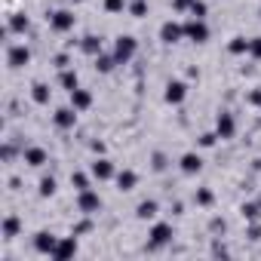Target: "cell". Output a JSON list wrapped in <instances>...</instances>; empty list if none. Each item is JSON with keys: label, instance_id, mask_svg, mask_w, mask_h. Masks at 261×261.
I'll list each match as a JSON object with an SVG mask.
<instances>
[{"label": "cell", "instance_id": "21", "mask_svg": "<svg viewBox=\"0 0 261 261\" xmlns=\"http://www.w3.org/2000/svg\"><path fill=\"white\" fill-rule=\"evenodd\" d=\"M59 83L68 89V92H74L77 86H80V80H77V71H62V77H59Z\"/></svg>", "mask_w": 261, "mask_h": 261}, {"label": "cell", "instance_id": "27", "mask_svg": "<svg viewBox=\"0 0 261 261\" xmlns=\"http://www.w3.org/2000/svg\"><path fill=\"white\" fill-rule=\"evenodd\" d=\"M129 13H133L136 19H142L148 13V4H145V0H133V4H129Z\"/></svg>", "mask_w": 261, "mask_h": 261}, {"label": "cell", "instance_id": "32", "mask_svg": "<svg viewBox=\"0 0 261 261\" xmlns=\"http://www.w3.org/2000/svg\"><path fill=\"white\" fill-rule=\"evenodd\" d=\"M215 139H218V133H206V136L200 139V145H203V148H212V145H215Z\"/></svg>", "mask_w": 261, "mask_h": 261}, {"label": "cell", "instance_id": "5", "mask_svg": "<svg viewBox=\"0 0 261 261\" xmlns=\"http://www.w3.org/2000/svg\"><path fill=\"white\" fill-rule=\"evenodd\" d=\"M215 133H218V139H233L237 123H233V117H230L227 111H221V114L215 117Z\"/></svg>", "mask_w": 261, "mask_h": 261}, {"label": "cell", "instance_id": "4", "mask_svg": "<svg viewBox=\"0 0 261 261\" xmlns=\"http://www.w3.org/2000/svg\"><path fill=\"white\" fill-rule=\"evenodd\" d=\"M77 206H80V212H86V215H95L98 209H101V197L95 194V191H80V197H77Z\"/></svg>", "mask_w": 261, "mask_h": 261}, {"label": "cell", "instance_id": "31", "mask_svg": "<svg viewBox=\"0 0 261 261\" xmlns=\"http://www.w3.org/2000/svg\"><path fill=\"white\" fill-rule=\"evenodd\" d=\"M249 53H252L255 59H261V37H252V40H249Z\"/></svg>", "mask_w": 261, "mask_h": 261}, {"label": "cell", "instance_id": "33", "mask_svg": "<svg viewBox=\"0 0 261 261\" xmlns=\"http://www.w3.org/2000/svg\"><path fill=\"white\" fill-rule=\"evenodd\" d=\"M243 215H246V218H255V215H258V206H255V203L243 206Z\"/></svg>", "mask_w": 261, "mask_h": 261}, {"label": "cell", "instance_id": "14", "mask_svg": "<svg viewBox=\"0 0 261 261\" xmlns=\"http://www.w3.org/2000/svg\"><path fill=\"white\" fill-rule=\"evenodd\" d=\"M114 175H117V172H114V163H111V160H105V157H101V160H95V163H92V178L108 181V178H114Z\"/></svg>", "mask_w": 261, "mask_h": 261}, {"label": "cell", "instance_id": "16", "mask_svg": "<svg viewBox=\"0 0 261 261\" xmlns=\"http://www.w3.org/2000/svg\"><path fill=\"white\" fill-rule=\"evenodd\" d=\"M89 105H92V92H86V89H80V86H77V89L71 92V108H77V111H86Z\"/></svg>", "mask_w": 261, "mask_h": 261}, {"label": "cell", "instance_id": "19", "mask_svg": "<svg viewBox=\"0 0 261 261\" xmlns=\"http://www.w3.org/2000/svg\"><path fill=\"white\" fill-rule=\"evenodd\" d=\"M25 163L28 166H43L46 163V151L43 148H28L25 151Z\"/></svg>", "mask_w": 261, "mask_h": 261}, {"label": "cell", "instance_id": "28", "mask_svg": "<svg viewBox=\"0 0 261 261\" xmlns=\"http://www.w3.org/2000/svg\"><path fill=\"white\" fill-rule=\"evenodd\" d=\"M71 185H74L77 191H86V188H89V178H86L83 172H74V175H71Z\"/></svg>", "mask_w": 261, "mask_h": 261}, {"label": "cell", "instance_id": "8", "mask_svg": "<svg viewBox=\"0 0 261 261\" xmlns=\"http://www.w3.org/2000/svg\"><path fill=\"white\" fill-rule=\"evenodd\" d=\"M56 243H59V237L49 233V230H40V233L34 237V249H37L40 255H53V252H56Z\"/></svg>", "mask_w": 261, "mask_h": 261}, {"label": "cell", "instance_id": "6", "mask_svg": "<svg viewBox=\"0 0 261 261\" xmlns=\"http://www.w3.org/2000/svg\"><path fill=\"white\" fill-rule=\"evenodd\" d=\"M185 37V25H178V22H163L160 25V40L163 43H178Z\"/></svg>", "mask_w": 261, "mask_h": 261}, {"label": "cell", "instance_id": "30", "mask_svg": "<svg viewBox=\"0 0 261 261\" xmlns=\"http://www.w3.org/2000/svg\"><path fill=\"white\" fill-rule=\"evenodd\" d=\"M123 7H126V0H105L108 13H123Z\"/></svg>", "mask_w": 261, "mask_h": 261}, {"label": "cell", "instance_id": "2", "mask_svg": "<svg viewBox=\"0 0 261 261\" xmlns=\"http://www.w3.org/2000/svg\"><path fill=\"white\" fill-rule=\"evenodd\" d=\"M49 25H53V31L65 34V31H71V28L77 25V19H74V13H68V10H56V13L49 16Z\"/></svg>", "mask_w": 261, "mask_h": 261}, {"label": "cell", "instance_id": "36", "mask_svg": "<svg viewBox=\"0 0 261 261\" xmlns=\"http://www.w3.org/2000/svg\"><path fill=\"white\" fill-rule=\"evenodd\" d=\"M249 101H252V105H261V89H255V92L249 95Z\"/></svg>", "mask_w": 261, "mask_h": 261}, {"label": "cell", "instance_id": "23", "mask_svg": "<svg viewBox=\"0 0 261 261\" xmlns=\"http://www.w3.org/2000/svg\"><path fill=\"white\" fill-rule=\"evenodd\" d=\"M154 215H157V200L139 203V218H154Z\"/></svg>", "mask_w": 261, "mask_h": 261}, {"label": "cell", "instance_id": "20", "mask_svg": "<svg viewBox=\"0 0 261 261\" xmlns=\"http://www.w3.org/2000/svg\"><path fill=\"white\" fill-rule=\"evenodd\" d=\"M10 31H13V34H22V31H28V16H22V13L10 16Z\"/></svg>", "mask_w": 261, "mask_h": 261}, {"label": "cell", "instance_id": "7", "mask_svg": "<svg viewBox=\"0 0 261 261\" xmlns=\"http://www.w3.org/2000/svg\"><path fill=\"white\" fill-rule=\"evenodd\" d=\"M7 62H10V68H25V65L31 62V49H28V46H22V43H16V46H10Z\"/></svg>", "mask_w": 261, "mask_h": 261}, {"label": "cell", "instance_id": "35", "mask_svg": "<svg viewBox=\"0 0 261 261\" xmlns=\"http://www.w3.org/2000/svg\"><path fill=\"white\" fill-rule=\"evenodd\" d=\"M194 0H175V10H191Z\"/></svg>", "mask_w": 261, "mask_h": 261}, {"label": "cell", "instance_id": "17", "mask_svg": "<svg viewBox=\"0 0 261 261\" xmlns=\"http://www.w3.org/2000/svg\"><path fill=\"white\" fill-rule=\"evenodd\" d=\"M80 49H83L86 56H98V53H101V40H98L95 34H89V37L80 40Z\"/></svg>", "mask_w": 261, "mask_h": 261}, {"label": "cell", "instance_id": "29", "mask_svg": "<svg viewBox=\"0 0 261 261\" xmlns=\"http://www.w3.org/2000/svg\"><path fill=\"white\" fill-rule=\"evenodd\" d=\"M191 16L194 19H203L206 16V4H203V0H194V4H191Z\"/></svg>", "mask_w": 261, "mask_h": 261}, {"label": "cell", "instance_id": "1", "mask_svg": "<svg viewBox=\"0 0 261 261\" xmlns=\"http://www.w3.org/2000/svg\"><path fill=\"white\" fill-rule=\"evenodd\" d=\"M136 49H139V43H136V37H129V34L117 37V43H114V56H117V62H120V65H126L129 59H133V56H136Z\"/></svg>", "mask_w": 261, "mask_h": 261}, {"label": "cell", "instance_id": "24", "mask_svg": "<svg viewBox=\"0 0 261 261\" xmlns=\"http://www.w3.org/2000/svg\"><path fill=\"white\" fill-rule=\"evenodd\" d=\"M227 49H230L233 56H240V53H249V40H246V37H233Z\"/></svg>", "mask_w": 261, "mask_h": 261}, {"label": "cell", "instance_id": "12", "mask_svg": "<svg viewBox=\"0 0 261 261\" xmlns=\"http://www.w3.org/2000/svg\"><path fill=\"white\" fill-rule=\"evenodd\" d=\"M53 120H56V126H59V129H71V126L77 123V108H59Z\"/></svg>", "mask_w": 261, "mask_h": 261}, {"label": "cell", "instance_id": "15", "mask_svg": "<svg viewBox=\"0 0 261 261\" xmlns=\"http://www.w3.org/2000/svg\"><path fill=\"white\" fill-rule=\"evenodd\" d=\"M136 185H139V175H136L133 169L117 172V188H120V191H136Z\"/></svg>", "mask_w": 261, "mask_h": 261}, {"label": "cell", "instance_id": "13", "mask_svg": "<svg viewBox=\"0 0 261 261\" xmlns=\"http://www.w3.org/2000/svg\"><path fill=\"white\" fill-rule=\"evenodd\" d=\"M178 166H181V172H185V175H197V172L203 169V160H200V154H194V151H191V154H185V157L178 160Z\"/></svg>", "mask_w": 261, "mask_h": 261}, {"label": "cell", "instance_id": "25", "mask_svg": "<svg viewBox=\"0 0 261 261\" xmlns=\"http://www.w3.org/2000/svg\"><path fill=\"white\" fill-rule=\"evenodd\" d=\"M53 194H56V178L53 175L40 178V197H53Z\"/></svg>", "mask_w": 261, "mask_h": 261}, {"label": "cell", "instance_id": "10", "mask_svg": "<svg viewBox=\"0 0 261 261\" xmlns=\"http://www.w3.org/2000/svg\"><path fill=\"white\" fill-rule=\"evenodd\" d=\"M185 95H188V86H185L181 80H169V83H166V101H169V105H181Z\"/></svg>", "mask_w": 261, "mask_h": 261}, {"label": "cell", "instance_id": "18", "mask_svg": "<svg viewBox=\"0 0 261 261\" xmlns=\"http://www.w3.org/2000/svg\"><path fill=\"white\" fill-rule=\"evenodd\" d=\"M114 65H120V62H117V56H101V53L95 56V71L111 74V71H114Z\"/></svg>", "mask_w": 261, "mask_h": 261}, {"label": "cell", "instance_id": "26", "mask_svg": "<svg viewBox=\"0 0 261 261\" xmlns=\"http://www.w3.org/2000/svg\"><path fill=\"white\" fill-rule=\"evenodd\" d=\"M16 233H19V218H16V215H10V218L4 221V237L10 240V237H16Z\"/></svg>", "mask_w": 261, "mask_h": 261}, {"label": "cell", "instance_id": "22", "mask_svg": "<svg viewBox=\"0 0 261 261\" xmlns=\"http://www.w3.org/2000/svg\"><path fill=\"white\" fill-rule=\"evenodd\" d=\"M31 98H34L37 105H46V101H49V86H46V83H34Z\"/></svg>", "mask_w": 261, "mask_h": 261}, {"label": "cell", "instance_id": "34", "mask_svg": "<svg viewBox=\"0 0 261 261\" xmlns=\"http://www.w3.org/2000/svg\"><path fill=\"white\" fill-rule=\"evenodd\" d=\"M197 203H203V206L212 203V194H209V191H200V194H197Z\"/></svg>", "mask_w": 261, "mask_h": 261}, {"label": "cell", "instance_id": "3", "mask_svg": "<svg viewBox=\"0 0 261 261\" xmlns=\"http://www.w3.org/2000/svg\"><path fill=\"white\" fill-rule=\"evenodd\" d=\"M185 37H191L194 43H206V40H209V28H206V22H203V19H191V22H185Z\"/></svg>", "mask_w": 261, "mask_h": 261}, {"label": "cell", "instance_id": "37", "mask_svg": "<svg viewBox=\"0 0 261 261\" xmlns=\"http://www.w3.org/2000/svg\"><path fill=\"white\" fill-rule=\"evenodd\" d=\"M74 4H83V0H74Z\"/></svg>", "mask_w": 261, "mask_h": 261}, {"label": "cell", "instance_id": "9", "mask_svg": "<svg viewBox=\"0 0 261 261\" xmlns=\"http://www.w3.org/2000/svg\"><path fill=\"white\" fill-rule=\"evenodd\" d=\"M74 255H77V240H74V237H65V240H59V243H56V252H53V258H56V261L74 258Z\"/></svg>", "mask_w": 261, "mask_h": 261}, {"label": "cell", "instance_id": "11", "mask_svg": "<svg viewBox=\"0 0 261 261\" xmlns=\"http://www.w3.org/2000/svg\"><path fill=\"white\" fill-rule=\"evenodd\" d=\"M169 240H172V224L160 221V224L151 227V246H166Z\"/></svg>", "mask_w": 261, "mask_h": 261}]
</instances>
